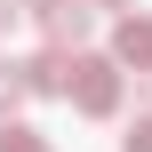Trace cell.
Returning <instances> with one entry per match:
<instances>
[{
    "instance_id": "ba28073f",
    "label": "cell",
    "mask_w": 152,
    "mask_h": 152,
    "mask_svg": "<svg viewBox=\"0 0 152 152\" xmlns=\"http://www.w3.org/2000/svg\"><path fill=\"white\" fill-rule=\"evenodd\" d=\"M24 8H32V16H40V8H56V0H24Z\"/></svg>"
},
{
    "instance_id": "277c9868",
    "label": "cell",
    "mask_w": 152,
    "mask_h": 152,
    "mask_svg": "<svg viewBox=\"0 0 152 152\" xmlns=\"http://www.w3.org/2000/svg\"><path fill=\"white\" fill-rule=\"evenodd\" d=\"M16 104H32V64H24V56H0V120H8Z\"/></svg>"
},
{
    "instance_id": "5b68a950",
    "label": "cell",
    "mask_w": 152,
    "mask_h": 152,
    "mask_svg": "<svg viewBox=\"0 0 152 152\" xmlns=\"http://www.w3.org/2000/svg\"><path fill=\"white\" fill-rule=\"evenodd\" d=\"M0 152H48V136L24 128V120H0Z\"/></svg>"
},
{
    "instance_id": "3957f363",
    "label": "cell",
    "mask_w": 152,
    "mask_h": 152,
    "mask_svg": "<svg viewBox=\"0 0 152 152\" xmlns=\"http://www.w3.org/2000/svg\"><path fill=\"white\" fill-rule=\"evenodd\" d=\"M112 64H120V72H144V80H152V16H136V8H128V16L112 24Z\"/></svg>"
},
{
    "instance_id": "6da1fadb",
    "label": "cell",
    "mask_w": 152,
    "mask_h": 152,
    "mask_svg": "<svg viewBox=\"0 0 152 152\" xmlns=\"http://www.w3.org/2000/svg\"><path fill=\"white\" fill-rule=\"evenodd\" d=\"M64 96H72V112H88V120H112V112H120V96H128V80H120V64H112V56H72V80H64Z\"/></svg>"
},
{
    "instance_id": "52a82bcc",
    "label": "cell",
    "mask_w": 152,
    "mask_h": 152,
    "mask_svg": "<svg viewBox=\"0 0 152 152\" xmlns=\"http://www.w3.org/2000/svg\"><path fill=\"white\" fill-rule=\"evenodd\" d=\"M16 16H24V0H0V32H8V24H16Z\"/></svg>"
},
{
    "instance_id": "9c48e42d",
    "label": "cell",
    "mask_w": 152,
    "mask_h": 152,
    "mask_svg": "<svg viewBox=\"0 0 152 152\" xmlns=\"http://www.w3.org/2000/svg\"><path fill=\"white\" fill-rule=\"evenodd\" d=\"M104 8H128V0H104Z\"/></svg>"
},
{
    "instance_id": "7a4b0ae2",
    "label": "cell",
    "mask_w": 152,
    "mask_h": 152,
    "mask_svg": "<svg viewBox=\"0 0 152 152\" xmlns=\"http://www.w3.org/2000/svg\"><path fill=\"white\" fill-rule=\"evenodd\" d=\"M40 32H48V48L80 56V40L96 32V8H88V0H56V8H40Z\"/></svg>"
},
{
    "instance_id": "8992f818",
    "label": "cell",
    "mask_w": 152,
    "mask_h": 152,
    "mask_svg": "<svg viewBox=\"0 0 152 152\" xmlns=\"http://www.w3.org/2000/svg\"><path fill=\"white\" fill-rule=\"evenodd\" d=\"M120 152H152V96H144V112L128 120V136H120Z\"/></svg>"
}]
</instances>
